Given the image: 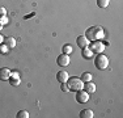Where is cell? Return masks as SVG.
Listing matches in <instances>:
<instances>
[{"mask_svg": "<svg viewBox=\"0 0 123 118\" xmlns=\"http://www.w3.org/2000/svg\"><path fill=\"white\" fill-rule=\"evenodd\" d=\"M85 37L92 42V41H98L104 37V29L101 26H90L85 32Z\"/></svg>", "mask_w": 123, "mask_h": 118, "instance_id": "cell-1", "label": "cell"}, {"mask_svg": "<svg viewBox=\"0 0 123 118\" xmlns=\"http://www.w3.org/2000/svg\"><path fill=\"white\" fill-rule=\"evenodd\" d=\"M66 83H67V85H68L69 91H74V92L83 89V87H84V81L81 80L80 78H75V76L71 78V79L68 78V80H67Z\"/></svg>", "mask_w": 123, "mask_h": 118, "instance_id": "cell-2", "label": "cell"}, {"mask_svg": "<svg viewBox=\"0 0 123 118\" xmlns=\"http://www.w3.org/2000/svg\"><path fill=\"white\" fill-rule=\"evenodd\" d=\"M94 66L97 67L98 70H105L107 66H109V59H107V57L105 54L99 52L94 59Z\"/></svg>", "mask_w": 123, "mask_h": 118, "instance_id": "cell-3", "label": "cell"}, {"mask_svg": "<svg viewBox=\"0 0 123 118\" xmlns=\"http://www.w3.org/2000/svg\"><path fill=\"white\" fill-rule=\"evenodd\" d=\"M88 47L93 51V54H99V52H102L105 50V45L99 39L98 41H92V42L88 45Z\"/></svg>", "mask_w": 123, "mask_h": 118, "instance_id": "cell-4", "label": "cell"}, {"mask_svg": "<svg viewBox=\"0 0 123 118\" xmlns=\"http://www.w3.org/2000/svg\"><path fill=\"white\" fill-rule=\"evenodd\" d=\"M76 101L79 102V104H85V102L89 100V93H86L84 89H80V91H76Z\"/></svg>", "mask_w": 123, "mask_h": 118, "instance_id": "cell-5", "label": "cell"}, {"mask_svg": "<svg viewBox=\"0 0 123 118\" xmlns=\"http://www.w3.org/2000/svg\"><path fill=\"white\" fill-rule=\"evenodd\" d=\"M56 63L59 64L60 67H66V66H68V64H69V55L63 54V52H62L59 57L56 58Z\"/></svg>", "mask_w": 123, "mask_h": 118, "instance_id": "cell-6", "label": "cell"}, {"mask_svg": "<svg viewBox=\"0 0 123 118\" xmlns=\"http://www.w3.org/2000/svg\"><path fill=\"white\" fill-rule=\"evenodd\" d=\"M11 75H12V72H11L9 68H5V67L4 68H0V80H3V81L9 80Z\"/></svg>", "mask_w": 123, "mask_h": 118, "instance_id": "cell-7", "label": "cell"}, {"mask_svg": "<svg viewBox=\"0 0 123 118\" xmlns=\"http://www.w3.org/2000/svg\"><path fill=\"white\" fill-rule=\"evenodd\" d=\"M76 42H77V46L81 47V49H84V47H86L88 45H89L90 41L88 39V38L85 37V35H79L77 39H76Z\"/></svg>", "mask_w": 123, "mask_h": 118, "instance_id": "cell-8", "label": "cell"}, {"mask_svg": "<svg viewBox=\"0 0 123 118\" xmlns=\"http://www.w3.org/2000/svg\"><path fill=\"white\" fill-rule=\"evenodd\" d=\"M83 89L85 91L86 93H94V91H96V84L94 83H92V81H86V83H84V87H83Z\"/></svg>", "mask_w": 123, "mask_h": 118, "instance_id": "cell-9", "label": "cell"}, {"mask_svg": "<svg viewBox=\"0 0 123 118\" xmlns=\"http://www.w3.org/2000/svg\"><path fill=\"white\" fill-rule=\"evenodd\" d=\"M56 80L60 83H66L67 80H68V73L66 72V71H59V72L56 73Z\"/></svg>", "mask_w": 123, "mask_h": 118, "instance_id": "cell-10", "label": "cell"}, {"mask_svg": "<svg viewBox=\"0 0 123 118\" xmlns=\"http://www.w3.org/2000/svg\"><path fill=\"white\" fill-rule=\"evenodd\" d=\"M3 43H4L8 49H13V47L16 46V39H14L13 37H5L4 38V42H3Z\"/></svg>", "mask_w": 123, "mask_h": 118, "instance_id": "cell-11", "label": "cell"}, {"mask_svg": "<svg viewBox=\"0 0 123 118\" xmlns=\"http://www.w3.org/2000/svg\"><path fill=\"white\" fill-rule=\"evenodd\" d=\"M93 110L92 109H84V110L80 111V117L81 118H93Z\"/></svg>", "mask_w": 123, "mask_h": 118, "instance_id": "cell-12", "label": "cell"}, {"mask_svg": "<svg viewBox=\"0 0 123 118\" xmlns=\"http://www.w3.org/2000/svg\"><path fill=\"white\" fill-rule=\"evenodd\" d=\"M83 57L85 58V59H90V58L93 57V51H92V50H90L88 46L83 49Z\"/></svg>", "mask_w": 123, "mask_h": 118, "instance_id": "cell-13", "label": "cell"}, {"mask_svg": "<svg viewBox=\"0 0 123 118\" xmlns=\"http://www.w3.org/2000/svg\"><path fill=\"white\" fill-rule=\"evenodd\" d=\"M81 80H83L84 83H86V81H92V73H89V72H84L83 75H81Z\"/></svg>", "mask_w": 123, "mask_h": 118, "instance_id": "cell-14", "label": "cell"}, {"mask_svg": "<svg viewBox=\"0 0 123 118\" xmlns=\"http://www.w3.org/2000/svg\"><path fill=\"white\" fill-rule=\"evenodd\" d=\"M62 52H63V54L69 55V54L72 52V46H71V45H64L63 49H62Z\"/></svg>", "mask_w": 123, "mask_h": 118, "instance_id": "cell-15", "label": "cell"}, {"mask_svg": "<svg viewBox=\"0 0 123 118\" xmlns=\"http://www.w3.org/2000/svg\"><path fill=\"white\" fill-rule=\"evenodd\" d=\"M97 5L99 8H102V9H105L109 5V0H97Z\"/></svg>", "mask_w": 123, "mask_h": 118, "instance_id": "cell-16", "label": "cell"}, {"mask_svg": "<svg viewBox=\"0 0 123 118\" xmlns=\"http://www.w3.org/2000/svg\"><path fill=\"white\" fill-rule=\"evenodd\" d=\"M17 118H29V113L26 110H20L18 113H17Z\"/></svg>", "mask_w": 123, "mask_h": 118, "instance_id": "cell-17", "label": "cell"}, {"mask_svg": "<svg viewBox=\"0 0 123 118\" xmlns=\"http://www.w3.org/2000/svg\"><path fill=\"white\" fill-rule=\"evenodd\" d=\"M8 50H9V49H8L4 43H0V54H7Z\"/></svg>", "mask_w": 123, "mask_h": 118, "instance_id": "cell-18", "label": "cell"}, {"mask_svg": "<svg viewBox=\"0 0 123 118\" xmlns=\"http://www.w3.org/2000/svg\"><path fill=\"white\" fill-rule=\"evenodd\" d=\"M60 89L63 91V92H68V91H69V88H68V85H67V83H62Z\"/></svg>", "mask_w": 123, "mask_h": 118, "instance_id": "cell-19", "label": "cell"}, {"mask_svg": "<svg viewBox=\"0 0 123 118\" xmlns=\"http://www.w3.org/2000/svg\"><path fill=\"white\" fill-rule=\"evenodd\" d=\"M8 21H9V20H8L5 16L0 17V24H1V25H7V24H8Z\"/></svg>", "mask_w": 123, "mask_h": 118, "instance_id": "cell-20", "label": "cell"}, {"mask_svg": "<svg viewBox=\"0 0 123 118\" xmlns=\"http://www.w3.org/2000/svg\"><path fill=\"white\" fill-rule=\"evenodd\" d=\"M7 14V11H5V8H3V7H0V17H3V16H5Z\"/></svg>", "mask_w": 123, "mask_h": 118, "instance_id": "cell-21", "label": "cell"}, {"mask_svg": "<svg viewBox=\"0 0 123 118\" xmlns=\"http://www.w3.org/2000/svg\"><path fill=\"white\" fill-rule=\"evenodd\" d=\"M3 42H4V37H3L1 34H0V43H3Z\"/></svg>", "mask_w": 123, "mask_h": 118, "instance_id": "cell-22", "label": "cell"}, {"mask_svg": "<svg viewBox=\"0 0 123 118\" xmlns=\"http://www.w3.org/2000/svg\"><path fill=\"white\" fill-rule=\"evenodd\" d=\"M1 28H3V25H1V24H0V30H1Z\"/></svg>", "mask_w": 123, "mask_h": 118, "instance_id": "cell-23", "label": "cell"}]
</instances>
